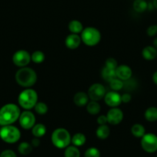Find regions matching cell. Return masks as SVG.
Masks as SVG:
<instances>
[{
	"instance_id": "6da1fadb",
	"label": "cell",
	"mask_w": 157,
	"mask_h": 157,
	"mask_svg": "<svg viewBox=\"0 0 157 157\" xmlns=\"http://www.w3.org/2000/svg\"><path fill=\"white\" fill-rule=\"evenodd\" d=\"M21 110L17 104L9 103L0 108V126L12 125L18 121Z\"/></svg>"
},
{
	"instance_id": "7a4b0ae2",
	"label": "cell",
	"mask_w": 157,
	"mask_h": 157,
	"mask_svg": "<svg viewBox=\"0 0 157 157\" xmlns=\"http://www.w3.org/2000/svg\"><path fill=\"white\" fill-rule=\"evenodd\" d=\"M37 74L35 70L29 67H19L15 75V79L20 87L30 88L37 81Z\"/></svg>"
},
{
	"instance_id": "3957f363",
	"label": "cell",
	"mask_w": 157,
	"mask_h": 157,
	"mask_svg": "<svg viewBox=\"0 0 157 157\" xmlns=\"http://www.w3.org/2000/svg\"><path fill=\"white\" fill-rule=\"evenodd\" d=\"M72 136L66 129L59 127L53 130L51 135L52 145L58 149H65L71 144Z\"/></svg>"
},
{
	"instance_id": "277c9868",
	"label": "cell",
	"mask_w": 157,
	"mask_h": 157,
	"mask_svg": "<svg viewBox=\"0 0 157 157\" xmlns=\"http://www.w3.org/2000/svg\"><path fill=\"white\" fill-rule=\"evenodd\" d=\"M37 102H38V94L31 87L26 88L18 94V105L24 110H31L34 108Z\"/></svg>"
},
{
	"instance_id": "5b68a950",
	"label": "cell",
	"mask_w": 157,
	"mask_h": 157,
	"mask_svg": "<svg viewBox=\"0 0 157 157\" xmlns=\"http://www.w3.org/2000/svg\"><path fill=\"white\" fill-rule=\"evenodd\" d=\"M0 138L6 144H15L21 138V132L18 127H15L12 124L2 126L0 128Z\"/></svg>"
},
{
	"instance_id": "8992f818",
	"label": "cell",
	"mask_w": 157,
	"mask_h": 157,
	"mask_svg": "<svg viewBox=\"0 0 157 157\" xmlns=\"http://www.w3.org/2000/svg\"><path fill=\"white\" fill-rule=\"evenodd\" d=\"M82 42L89 47L97 45L101 41V33L99 30L94 27L85 28L81 32Z\"/></svg>"
},
{
	"instance_id": "52a82bcc",
	"label": "cell",
	"mask_w": 157,
	"mask_h": 157,
	"mask_svg": "<svg viewBox=\"0 0 157 157\" xmlns=\"http://www.w3.org/2000/svg\"><path fill=\"white\" fill-rule=\"evenodd\" d=\"M141 147L148 153H153L157 151V136L152 133H148L141 138Z\"/></svg>"
},
{
	"instance_id": "ba28073f",
	"label": "cell",
	"mask_w": 157,
	"mask_h": 157,
	"mask_svg": "<svg viewBox=\"0 0 157 157\" xmlns=\"http://www.w3.org/2000/svg\"><path fill=\"white\" fill-rule=\"evenodd\" d=\"M36 122V118L35 114L31 110H25L23 112H21L18 123L21 127L24 130H31Z\"/></svg>"
},
{
	"instance_id": "9c48e42d",
	"label": "cell",
	"mask_w": 157,
	"mask_h": 157,
	"mask_svg": "<svg viewBox=\"0 0 157 157\" xmlns=\"http://www.w3.org/2000/svg\"><path fill=\"white\" fill-rule=\"evenodd\" d=\"M31 61V54L26 50H18L12 55V62L18 67H26Z\"/></svg>"
},
{
	"instance_id": "30bf717a",
	"label": "cell",
	"mask_w": 157,
	"mask_h": 157,
	"mask_svg": "<svg viewBox=\"0 0 157 157\" xmlns=\"http://www.w3.org/2000/svg\"><path fill=\"white\" fill-rule=\"evenodd\" d=\"M87 94L91 101H99L104 98L106 90L103 84L100 83H95L89 87Z\"/></svg>"
},
{
	"instance_id": "8fae6325",
	"label": "cell",
	"mask_w": 157,
	"mask_h": 157,
	"mask_svg": "<svg viewBox=\"0 0 157 157\" xmlns=\"http://www.w3.org/2000/svg\"><path fill=\"white\" fill-rule=\"evenodd\" d=\"M108 124L111 125H118L123 121L124 113L121 109L117 107H111L106 113Z\"/></svg>"
},
{
	"instance_id": "7c38bea8",
	"label": "cell",
	"mask_w": 157,
	"mask_h": 157,
	"mask_svg": "<svg viewBox=\"0 0 157 157\" xmlns=\"http://www.w3.org/2000/svg\"><path fill=\"white\" fill-rule=\"evenodd\" d=\"M103 99L106 105L110 107H117L122 104L121 94L115 90L106 92Z\"/></svg>"
},
{
	"instance_id": "4fadbf2b",
	"label": "cell",
	"mask_w": 157,
	"mask_h": 157,
	"mask_svg": "<svg viewBox=\"0 0 157 157\" xmlns=\"http://www.w3.org/2000/svg\"><path fill=\"white\" fill-rule=\"evenodd\" d=\"M115 75L116 78H119L122 81H127L132 76V68L126 64L118 65V67L115 68Z\"/></svg>"
},
{
	"instance_id": "5bb4252c",
	"label": "cell",
	"mask_w": 157,
	"mask_h": 157,
	"mask_svg": "<svg viewBox=\"0 0 157 157\" xmlns=\"http://www.w3.org/2000/svg\"><path fill=\"white\" fill-rule=\"evenodd\" d=\"M81 43V36L78 35V34H69L65 40V44H66V48L70 50L77 49L80 46Z\"/></svg>"
},
{
	"instance_id": "9a60e30c",
	"label": "cell",
	"mask_w": 157,
	"mask_h": 157,
	"mask_svg": "<svg viewBox=\"0 0 157 157\" xmlns=\"http://www.w3.org/2000/svg\"><path fill=\"white\" fill-rule=\"evenodd\" d=\"M89 95L87 93L83 91H78L74 95L73 102L78 107H84L89 101Z\"/></svg>"
},
{
	"instance_id": "2e32d148",
	"label": "cell",
	"mask_w": 157,
	"mask_h": 157,
	"mask_svg": "<svg viewBox=\"0 0 157 157\" xmlns=\"http://www.w3.org/2000/svg\"><path fill=\"white\" fill-rule=\"evenodd\" d=\"M142 55L146 61H153L157 57V49L152 45L146 46L142 51Z\"/></svg>"
},
{
	"instance_id": "e0dca14e",
	"label": "cell",
	"mask_w": 157,
	"mask_h": 157,
	"mask_svg": "<svg viewBox=\"0 0 157 157\" xmlns=\"http://www.w3.org/2000/svg\"><path fill=\"white\" fill-rule=\"evenodd\" d=\"M95 135L99 140H106L110 135V128L107 124L99 125L95 130Z\"/></svg>"
},
{
	"instance_id": "ac0fdd59",
	"label": "cell",
	"mask_w": 157,
	"mask_h": 157,
	"mask_svg": "<svg viewBox=\"0 0 157 157\" xmlns=\"http://www.w3.org/2000/svg\"><path fill=\"white\" fill-rule=\"evenodd\" d=\"M68 29L71 33L80 34L84 29V27L81 21L74 19L69 21V25H68Z\"/></svg>"
},
{
	"instance_id": "d6986e66",
	"label": "cell",
	"mask_w": 157,
	"mask_h": 157,
	"mask_svg": "<svg viewBox=\"0 0 157 157\" xmlns=\"http://www.w3.org/2000/svg\"><path fill=\"white\" fill-rule=\"evenodd\" d=\"M32 133L34 137L41 138L46 135L47 128L43 124H35L32 129Z\"/></svg>"
},
{
	"instance_id": "ffe728a7",
	"label": "cell",
	"mask_w": 157,
	"mask_h": 157,
	"mask_svg": "<svg viewBox=\"0 0 157 157\" xmlns=\"http://www.w3.org/2000/svg\"><path fill=\"white\" fill-rule=\"evenodd\" d=\"M86 142V136L83 133H76L72 136L71 144L77 147H83Z\"/></svg>"
},
{
	"instance_id": "44dd1931",
	"label": "cell",
	"mask_w": 157,
	"mask_h": 157,
	"mask_svg": "<svg viewBox=\"0 0 157 157\" xmlns=\"http://www.w3.org/2000/svg\"><path fill=\"white\" fill-rule=\"evenodd\" d=\"M145 119L148 122L153 123L157 121V107H149L146 110L144 113Z\"/></svg>"
},
{
	"instance_id": "7402d4cb",
	"label": "cell",
	"mask_w": 157,
	"mask_h": 157,
	"mask_svg": "<svg viewBox=\"0 0 157 157\" xmlns=\"http://www.w3.org/2000/svg\"><path fill=\"white\" fill-rule=\"evenodd\" d=\"M101 76L105 81L109 83L111 81H112V80H113L114 78H116V75H115V70L108 68V67H105L104 66V67H103V68L102 69Z\"/></svg>"
},
{
	"instance_id": "603a6c76",
	"label": "cell",
	"mask_w": 157,
	"mask_h": 157,
	"mask_svg": "<svg viewBox=\"0 0 157 157\" xmlns=\"http://www.w3.org/2000/svg\"><path fill=\"white\" fill-rule=\"evenodd\" d=\"M86 110L91 115H97L101 110V106L98 101H90L86 104Z\"/></svg>"
},
{
	"instance_id": "cb8c5ba5",
	"label": "cell",
	"mask_w": 157,
	"mask_h": 157,
	"mask_svg": "<svg viewBox=\"0 0 157 157\" xmlns=\"http://www.w3.org/2000/svg\"><path fill=\"white\" fill-rule=\"evenodd\" d=\"M131 133L136 138H142L146 134V129L144 126L140 124H135L131 127Z\"/></svg>"
},
{
	"instance_id": "d4e9b609",
	"label": "cell",
	"mask_w": 157,
	"mask_h": 157,
	"mask_svg": "<svg viewBox=\"0 0 157 157\" xmlns=\"http://www.w3.org/2000/svg\"><path fill=\"white\" fill-rule=\"evenodd\" d=\"M32 150H33V147L32 144L26 141L20 143L18 146V152L22 156L29 155L32 152Z\"/></svg>"
},
{
	"instance_id": "484cf974",
	"label": "cell",
	"mask_w": 157,
	"mask_h": 157,
	"mask_svg": "<svg viewBox=\"0 0 157 157\" xmlns=\"http://www.w3.org/2000/svg\"><path fill=\"white\" fill-rule=\"evenodd\" d=\"M80 155L81 153L78 150V147L75 146L69 145L65 148L64 157H80Z\"/></svg>"
},
{
	"instance_id": "4316f807",
	"label": "cell",
	"mask_w": 157,
	"mask_h": 157,
	"mask_svg": "<svg viewBox=\"0 0 157 157\" xmlns=\"http://www.w3.org/2000/svg\"><path fill=\"white\" fill-rule=\"evenodd\" d=\"M132 7L136 12L143 13L148 9V3L146 0H135Z\"/></svg>"
},
{
	"instance_id": "83f0119b",
	"label": "cell",
	"mask_w": 157,
	"mask_h": 157,
	"mask_svg": "<svg viewBox=\"0 0 157 157\" xmlns=\"http://www.w3.org/2000/svg\"><path fill=\"white\" fill-rule=\"evenodd\" d=\"M46 59L45 54L42 51H35L31 54V60L35 64H41Z\"/></svg>"
},
{
	"instance_id": "f1b7e54d",
	"label": "cell",
	"mask_w": 157,
	"mask_h": 157,
	"mask_svg": "<svg viewBox=\"0 0 157 157\" xmlns=\"http://www.w3.org/2000/svg\"><path fill=\"white\" fill-rule=\"evenodd\" d=\"M33 109L35 113L38 115H45L49 110V107H48L47 104L44 102H42V101H39V102L38 101Z\"/></svg>"
},
{
	"instance_id": "f546056e",
	"label": "cell",
	"mask_w": 157,
	"mask_h": 157,
	"mask_svg": "<svg viewBox=\"0 0 157 157\" xmlns=\"http://www.w3.org/2000/svg\"><path fill=\"white\" fill-rule=\"evenodd\" d=\"M109 86H110V88L112 89V90L119 91V90H121L123 88L124 82H123V81L120 80L119 78H115L109 82Z\"/></svg>"
},
{
	"instance_id": "4dcf8cb0",
	"label": "cell",
	"mask_w": 157,
	"mask_h": 157,
	"mask_svg": "<svg viewBox=\"0 0 157 157\" xmlns=\"http://www.w3.org/2000/svg\"><path fill=\"white\" fill-rule=\"evenodd\" d=\"M99 150L96 147H89L85 151L84 157H100Z\"/></svg>"
},
{
	"instance_id": "1f68e13d",
	"label": "cell",
	"mask_w": 157,
	"mask_h": 157,
	"mask_svg": "<svg viewBox=\"0 0 157 157\" xmlns=\"http://www.w3.org/2000/svg\"><path fill=\"white\" fill-rule=\"evenodd\" d=\"M118 62H117L116 60L113 58H107L106 62H105V67H108V68L113 69V70H115V68L118 67Z\"/></svg>"
},
{
	"instance_id": "d6a6232c",
	"label": "cell",
	"mask_w": 157,
	"mask_h": 157,
	"mask_svg": "<svg viewBox=\"0 0 157 157\" xmlns=\"http://www.w3.org/2000/svg\"><path fill=\"white\" fill-rule=\"evenodd\" d=\"M124 82V86H123V88L125 90H131L132 89H135V86H136V82H135V80L132 79V78H129V80L127 81H123Z\"/></svg>"
},
{
	"instance_id": "836d02e7",
	"label": "cell",
	"mask_w": 157,
	"mask_h": 157,
	"mask_svg": "<svg viewBox=\"0 0 157 157\" xmlns=\"http://www.w3.org/2000/svg\"><path fill=\"white\" fill-rule=\"evenodd\" d=\"M146 34L149 37H154L157 35V25H152L146 29Z\"/></svg>"
},
{
	"instance_id": "e575fe53",
	"label": "cell",
	"mask_w": 157,
	"mask_h": 157,
	"mask_svg": "<svg viewBox=\"0 0 157 157\" xmlns=\"http://www.w3.org/2000/svg\"><path fill=\"white\" fill-rule=\"evenodd\" d=\"M0 157H17V155L13 150H5L0 153Z\"/></svg>"
},
{
	"instance_id": "d590c367",
	"label": "cell",
	"mask_w": 157,
	"mask_h": 157,
	"mask_svg": "<svg viewBox=\"0 0 157 157\" xmlns=\"http://www.w3.org/2000/svg\"><path fill=\"white\" fill-rule=\"evenodd\" d=\"M121 100L122 103H123V104H128V103L130 102L131 100H132V96H131L130 94L126 92V93L123 94L121 95Z\"/></svg>"
},
{
	"instance_id": "8d00e7d4",
	"label": "cell",
	"mask_w": 157,
	"mask_h": 157,
	"mask_svg": "<svg viewBox=\"0 0 157 157\" xmlns=\"http://www.w3.org/2000/svg\"><path fill=\"white\" fill-rule=\"evenodd\" d=\"M96 121H97V124H98L99 125H103V124H106L108 123L106 115H99V116L97 117Z\"/></svg>"
},
{
	"instance_id": "74e56055",
	"label": "cell",
	"mask_w": 157,
	"mask_h": 157,
	"mask_svg": "<svg viewBox=\"0 0 157 157\" xmlns=\"http://www.w3.org/2000/svg\"><path fill=\"white\" fill-rule=\"evenodd\" d=\"M40 144H41V141H40V138L38 137H34L33 139L31 141V144L33 147H39Z\"/></svg>"
},
{
	"instance_id": "f35d334b",
	"label": "cell",
	"mask_w": 157,
	"mask_h": 157,
	"mask_svg": "<svg viewBox=\"0 0 157 157\" xmlns=\"http://www.w3.org/2000/svg\"><path fill=\"white\" fill-rule=\"evenodd\" d=\"M152 81L155 85H157V71L154 72L153 75H152Z\"/></svg>"
},
{
	"instance_id": "ab89813d",
	"label": "cell",
	"mask_w": 157,
	"mask_h": 157,
	"mask_svg": "<svg viewBox=\"0 0 157 157\" xmlns=\"http://www.w3.org/2000/svg\"><path fill=\"white\" fill-rule=\"evenodd\" d=\"M152 46H154L157 49V37L154 38L153 41H152Z\"/></svg>"
},
{
	"instance_id": "60d3db41",
	"label": "cell",
	"mask_w": 157,
	"mask_h": 157,
	"mask_svg": "<svg viewBox=\"0 0 157 157\" xmlns=\"http://www.w3.org/2000/svg\"><path fill=\"white\" fill-rule=\"evenodd\" d=\"M152 5H153V7L157 9V0H153L152 1Z\"/></svg>"
},
{
	"instance_id": "b9f144b4",
	"label": "cell",
	"mask_w": 157,
	"mask_h": 157,
	"mask_svg": "<svg viewBox=\"0 0 157 157\" xmlns=\"http://www.w3.org/2000/svg\"><path fill=\"white\" fill-rule=\"evenodd\" d=\"M156 157H157V154H156Z\"/></svg>"
}]
</instances>
